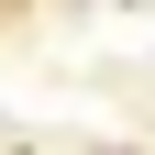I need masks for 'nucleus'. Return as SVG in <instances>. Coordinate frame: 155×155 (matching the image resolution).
<instances>
[]
</instances>
